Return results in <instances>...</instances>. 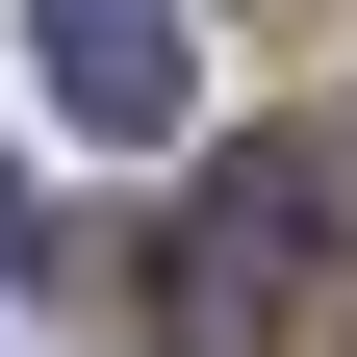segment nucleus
Segmentation results:
<instances>
[{
    "mask_svg": "<svg viewBox=\"0 0 357 357\" xmlns=\"http://www.w3.org/2000/svg\"><path fill=\"white\" fill-rule=\"evenodd\" d=\"M306 255H332V153H230L204 230H178V357H230L255 306H306Z\"/></svg>",
    "mask_w": 357,
    "mask_h": 357,
    "instance_id": "nucleus-1",
    "label": "nucleus"
},
{
    "mask_svg": "<svg viewBox=\"0 0 357 357\" xmlns=\"http://www.w3.org/2000/svg\"><path fill=\"white\" fill-rule=\"evenodd\" d=\"M26 26H52V128H102V153H153V128L204 102L178 0H26Z\"/></svg>",
    "mask_w": 357,
    "mask_h": 357,
    "instance_id": "nucleus-2",
    "label": "nucleus"
}]
</instances>
